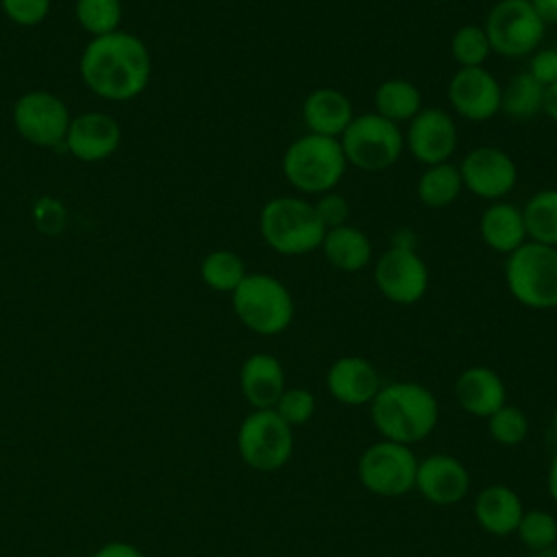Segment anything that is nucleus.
<instances>
[{
  "label": "nucleus",
  "instance_id": "1",
  "mask_svg": "<svg viewBox=\"0 0 557 557\" xmlns=\"http://www.w3.org/2000/svg\"><path fill=\"white\" fill-rule=\"evenodd\" d=\"M81 78L96 96L126 102L137 98L152 72L146 44L133 33L115 30L94 37L81 54Z\"/></svg>",
  "mask_w": 557,
  "mask_h": 557
},
{
  "label": "nucleus",
  "instance_id": "2",
  "mask_svg": "<svg viewBox=\"0 0 557 557\" xmlns=\"http://www.w3.org/2000/svg\"><path fill=\"white\" fill-rule=\"evenodd\" d=\"M370 413L383 440L411 446L431 435L440 418V407L433 392L424 385L396 381L376 392Z\"/></svg>",
  "mask_w": 557,
  "mask_h": 557
},
{
  "label": "nucleus",
  "instance_id": "3",
  "mask_svg": "<svg viewBox=\"0 0 557 557\" xmlns=\"http://www.w3.org/2000/svg\"><path fill=\"white\" fill-rule=\"evenodd\" d=\"M261 239L283 257H300L320 248L326 228L313 202L300 196L270 198L259 213Z\"/></svg>",
  "mask_w": 557,
  "mask_h": 557
},
{
  "label": "nucleus",
  "instance_id": "4",
  "mask_svg": "<svg viewBox=\"0 0 557 557\" xmlns=\"http://www.w3.org/2000/svg\"><path fill=\"white\" fill-rule=\"evenodd\" d=\"M346 168L348 163L339 139L313 133L296 137L281 159L285 181L307 196H320L335 189L344 178Z\"/></svg>",
  "mask_w": 557,
  "mask_h": 557
},
{
  "label": "nucleus",
  "instance_id": "5",
  "mask_svg": "<svg viewBox=\"0 0 557 557\" xmlns=\"http://www.w3.org/2000/svg\"><path fill=\"white\" fill-rule=\"evenodd\" d=\"M231 302L237 320L257 335H278L294 320L292 292L272 274H246L233 289Z\"/></svg>",
  "mask_w": 557,
  "mask_h": 557
},
{
  "label": "nucleus",
  "instance_id": "6",
  "mask_svg": "<svg viewBox=\"0 0 557 557\" xmlns=\"http://www.w3.org/2000/svg\"><path fill=\"white\" fill-rule=\"evenodd\" d=\"M505 285L527 309H557V248L524 242L507 255Z\"/></svg>",
  "mask_w": 557,
  "mask_h": 557
},
{
  "label": "nucleus",
  "instance_id": "7",
  "mask_svg": "<svg viewBox=\"0 0 557 557\" xmlns=\"http://www.w3.org/2000/svg\"><path fill=\"white\" fill-rule=\"evenodd\" d=\"M339 146L348 165L361 172H383L392 168L405 150V133L398 124L374 111L359 113L339 135Z\"/></svg>",
  "mask_w": 557,
  "mask_h": 557
},
{
  "label": "nucleus",
  "instance_id": "8",
  "mask_svg": "<svg viewBox=\"0 0 557 557\" xmlns=\"http://www.w3.org/2000/svg\"><path fill=\"white\" fill-rule=\"evenodd\" d=\"M294 450L292 426L274 409H252L237 429V453L257 472L283 468Z\"/></svg>",
  "mask_w": 557,
  "mask_h": 557
},
{
  "label": "nucleus",
  "instance_id": "9",
  "mask_svg": "<svg viewBox=\"0 0 557 557\" xmlns=\"http://www.w3.org/2000/svg\"><path fill=\"white\" fill-rule=\"evenodd\" d=\"M483 30L492 52L520 59L531 57L540 48L546 26L529 0H498L487 11Z\"/></svg>",
  "mask_w": 557,
  "mask_h": 557
},
{
  "label": "nucleus",
  "instance_id": "10",
  "mask_svg": "<svg viewBox=\"0 0 557 557\" xmlns=\"http://www.w3.org/2000/svg\"><path fill=\"white\" fill-rule=\"evenodd\" d=\"M416 468L418 459L411 453V446L389 440L370 444L357 461L361 485L368 492L385 498H396L413 490Z\"/></svg>",
  "mask_w": 557,
  "mask_h": 557
},
{
  "label": "nucleus",
  "instance_id": "11",
  "mask_svg": "<svg viewBox=\"0 0 557 557\" xmlns=\"http://www.w3.org/2000/svg\"><path fill=\"white\" fill-rule=\"evenodd\" d=\"M70 111L52 91L33 89L22 94L13 104L15 131L30 144L54 148L65 141L70 128Z\"/></svg>",
  "mask_w": 557,
  "mask_h": 557
},
{
  "label": "nucleus",
  "instance_id": "12",
  "mask_svg": "<svg viewBox=\"0 0 557 557\" xmlns=\"http://www.w3.org/2000/svg\"><path fill=\"white\" fill-rule=\"evenodd\" d=\"M463 189L483 200H500L513 191L518 183V165L513 157L496 146H476L468 150L457 165Z\"/></svg>",
  "mask_w": 557,
  "mask_h": 557
},
{
  "label": "nucleus",
  "instance_id": "13",
  "mask_svg": "<svg viewBox=\"0 0 557 557\" xmlns=\"http://www.w3.org/2000/svg\"><path fill=\"white\" fill-rule=\"evenodd\" d=\"M374 285L394 305H416L429 289V268L418 250L387 248L374 263Z\"/></svg>",
  "mask_w": 557,
  "mask_h": 557
},
{
  "label": "nucleus",
  "instance_id": "14",
  "mask_svg": "<svg viewBox=\"0 0 557 557\" xmlns=\"http://www.w3.org/2000/svg\"><path fill=\"white\" fill-rule=\"evenodd\" d=\"M403 133L405 148L424 168L450 161L459 144L453 115L440 107H422L416 117L407 122V131Z\"/></svg>",
  "mask_w": 557,
  "mask_h": 557
},
{
  "label": "nucleus",
  "instance_id": "15",
  "mask_svg": "<svg viewBox=\"0 0 557 557\" xmlns=\"http://www.w3.org/2000/svg\"><path fill=\"white\" fill-rule=\"evenodd\" d=\"M500 89L503 85L490 70L459 67L446 87L453 111L468 122H487L500 113Z\"/></svg>",
  "mask_w": 557,
  "mask_h": 557
},
{
  "label": "nucleus",
  "instance_id": "16",
  "mask_svg": "<svg viewBox=\"0 0 557 557\" xmlns=\"http://www.w3.org/2000/svg\"><path fill=\"white\" fill-rule=\"evenodd\" d=\"M122 141V128L115 117L102 111H87L70 120L65 148L85 163L109 159Z\"/></svg>",
  "mask_w": 557,
  "mask_h": 557
},
{
  "label": "nucleus",
  "instance_id": "17",
  "mask_svg": "<svg viewBox=\"0 0 557 557\" xmlns=\"http://www.w3.org/2000/svg\"><path fill=\"white\" fill-rule=\"evenodd\" d=\"M413 490L433 505H455L466 498L470 490V474L457 457L435 453L418 461Z\"/></svg>",
  "mask_w": 557,
  "mask_h": 557
},
{
  "label": "nucleus",
  "instance_id": "18",
  "mask_svg": "<svg viewBox=\"0 0 557 557\" xmlns=\"http://www.w3.org/2000/svg\"><path fill=\"white\" fill-rule=\"evenodd\" d=\"M326 389L342 405H368L381 389L376 368L359 355H344L329 366Z\"/></svg>",
  "mask_w": 557,
  "mask_h": 557
},
{
  "label": "nucleus",
  "instance_id": "19",
  "mask_svg": "<svg viewBox=\"0 0 557 557\" xmlns=\"http://www.w3.org/2000/svg\"><path fill=\"white\" fill-rule=\"evenodd\" d=\"M455 398L466 413L487 420L507 403V389L496 370L470 366L455 381Z\"/></svg>",
  "mask_w": 557,
  "mask_h": 557
},
{
  "label": "nucleus",
  "instance_id": "20",
  "mask_svg": "<svg viewBox=\"0 0 557 557\" xmlns=\"http://www.w3.org/2000/svg\"><path fill=\"white\" fill-rule=\"evenodd\" d=\"M283 363L270 352H252L239 368V389L252 409H274L285 392Z\"/></svg>",
  "mask_w": 557,
  "mask_h": 557
},
{
  "label": "nucleus",
  "instance_id": "21",
  "mask_svg": "<svg viewBox=\"0 0 557 557\" xmlns=\"http://www.w3.org/2000/svg\"><path fill=\"white\" fill-rule=\"evenodd\" d=\"M352 117V102L342 89L318 87L302 100V122L307 133L339 139Z\"/></svg>",
  "mask_w": 557,
  "mask_h": 557
},
{
  "label": "nucleus",
  "instance_id": "22",
  "mask_svg": "<svg viewBox=\"0 0 557 557\" xmlns=\"http://www.w3.org/2000/svg\"><path fill=\"white\" fill-rule=\"evenodd\" d=\"M522 513L524 507L520 496L505 483L485 485L474 498V518L479 527L498 537L516 533Z\"/></svg>",
  "mask_w": 557,
  "mask_h": 557
},
{
  "label": "nucleus",
  "instance_id": "23",
  "mask_svg": "<svg viewBox=\"0 0 557 557\" xmlns=\"http://www.w3.org/2000/svg\"><path fill=\"white\" fill-rule=\"evenodd\" d=\"M479 235L490 250L500 255L513 252L529 242L522 209L505 200L492 202L479 218Z\"/></svg>",
  "mask_w": 557,
  "mask_h": 557
},
{
  "label": "nucleus",
  "instance_id": "24",
  "mask_svg": "<svg viewBox=\"0 0 557 557\" xmlns=\"http://www.w3.org/2000/svg\"><path fill=\"white\" fill-rule=\"evenodd\" d=\"M320 250L329 265L346 274L359 272L372 261V242L368 233L352 224L326 228Z\"/></svg>",
  "mask_w": 557,
  "mask_h": 557
},
{
  "label": "nucleus",
  "instance_id": "25",
  "mask_svg": "<svg viewBox=\"0 0 557 557\" xmlns=\"http://www.w3.org/2000/svg\"><path fill=\"white\" fill-rule=\"evenodd\" d=\"M372 100H374V113H379L381 117L398 126L403 122L413 120L416 113L422 109L420 89L403 76L385 78L383 83H379Z\"/></svg>",
  "mask_w": 557,
  "mask_h": 557
},
{
  "label": "nucleus",
  "instance_id": "26",
  "mask_svg": "<svg viewBox=\"0 0 557 557\" xmlns=\"http://www.w3.org/2000/svg\"><path fill=\"white\" fill-rule=\"evenodd\" d=\"M463 189L459 168L450 161L426 165L416 183L418 200L429 209L450 207Z\"/></svg>",
  "mask_w": 557,
  "mask_h": 557
},
{
  "label": "nucleus",
  "instance_id": "27",
  "mask_svg": "<svg viewBox=\"0 0 557 557\" xmlns=\"http://www.w3.org/2000/svg\"><path fill=\"white\" fill-rule=\"evenodd\" d=\"M529 242L557 248V189L546 187L535 191L522 207Z\"/></svg>",
  "mask_w": 557,
  "mask_h": 557
},
{
  "label": "nucleus",
  "instance_id": "28",
  "mask_svg": "<svg viewBox=\"0 0 557 557\" xmlns=\"http://www.w3.org/2000/svg\"><path fill=\"white\" fill-rule=\"evenodd\" d=\"M544 85H540L529 72H520L509 78L500 89V113L511 120H531L542 113Z\"/></svg>",
  "mask_w": 557,
  "mask_h": 557
},
{
  "label": "nucleus",
  "instance_id": "29",
  "mask_svg": "<svg viewBox=\"0 0 557 557\" xmlns=\"http://www.w3.org/2000/svg\"><path fill=\"white\" fill-rule=\"evenodd\" d=\"M246 274L248 272H246L244 259L228 248L211 250L200 261L202 283L209 289L220 292V294H233V289L244 281Z\"/></svg>",
  "mask_w": 557,
  "mask_h": 557
},
{
  "label": "nucleus",
  "instance_id": "30",
  "mask_svg": "<svg viewBox=\"0 0 557 557\" xmlns=\"http://www.w3.org/2000/svg\"><path fill=\"white\" fill-rule=\"evenodd\" d=\"M492 54L487 35L479 24H463L450 37V57L459 67H481Z\"/></svg>",
  "mask_w": 557,
  "mask_h": 557
},
{
  "label": "nucleus",
  "instance_id": "31",
  "mask_svg": "<svg viewBox=\"0 0 557 557\" xmlns=\"http://www.w3.org/2000/svg\"><path fill=\"white\" fill-rule=\"evenodd\" d=\"M76 20L94 37L120 30L122 0H76Z\"/></svg>",
  "mask_w": 557,
  "mask_h": 557
},
{
  "label": "nucleus",
  "instance_id": "32",
  "mask_svg": "<svg viewBox=\"0 0 557 557\" xmlns=\"http://www.w3.org/2000/svg\"><path fill=\"white\" fill-rule=\"evenodd\" d=\"M516 535L531 550H548L557 542V518L546 509L524 511L516 527Z\"/></svg>",
  "mask_w": 557,
  "mask_h": 557
},
{
  "label": "nucleus",
  "instance_id": "33",
  "mask_svg": "<svg viewBox=\"0 0 557 557\" xmlns=\"http://www.w3.org/2000/svg\"><path fill=\"white\" fill-rule=\"evenodd\" d=\"M487 431L494 442L503 446H516L522 444L529 435V418L520 407L505 403L487 418Z\"/></svg>",
  "mask_w": 557,
  "mask_h": 557
},
{
  "label": "nucleus",
  "instance_id": "34",
  "mask_svg": "<svg viewBox=\"0 0 557 557\" xmlns=\"http://www.w3.org/2000/svg\"><path fill=\"white\" fill-rule=\"evenodd\" d=\"M274 411L294 429L307 424L315 413V396L305 387H285Z\"/></svg>",
  "mask_w": 557,
  "mask_h": 557
},
{
  "label": "nucleus",
  "instance_id": "35",
  "mask_svg": "<svg viewBox=\"0 0 557 557\" xmlns=\"http://www.w3.org/2000/svg\"><path fill=\"white\" fill-rule=\"evenodd\" d=\"M311 202H313V209L324 228H335V226L348 224L350 205H348L346 196H342L339 191H335V189L324 191V194L315 196V200H311Z\"/></svg>",
  "mask_w": 557,
  "mask_h": 557
},
{
  "label": "nucleus",
  "instance_id": "36",
  "mask_svg": "<svg viewBox=\"0 0 557 557\" xmlns=\"http://www.w3.org/2000/svg\"><path fill=\"white\" fill-rule=\"evenodd\" d=\"M7 17L20 26H37L50 11V0H0Z\"/></svg>",
  "mask_w": 557,
  "mask_h": 557
},
{
  "label": "nucleus",
  "instance_id": "37",
  "mask_svg": "<svg viewBox=\"0 0 557 557\" xmlns=\"http://www.w3.org/2000/svg\"><path fill=\"white\" fill-rule=\"evenodd\" d=\"M527 72L544 87L557 83V50L555 48H537L529 59Z\"/></svg>",
  "mask_w": 557,
  "mask_h": 557
},
{
  "label": "nucleus",
  "instance_id": "38",
  "mask_svg": "<svg viewBox=\"0 0 557 557\" xmlns=\"http://www.w3.org/2000/svg\"><path fill=\"white\" fill-rule=\"evenodd\" d=\"M91 557H146V555L137 546H133L128 542L113 540V542H107L100 548H96Z\"/></svg>",
  "mask_w": 557,
  "mask_h": 557
},
{
  "label": "nucleus",
  "instance_id": "39",
  "mask_svg": "<svg viewBox=\"0 0 557 557\" xmlns=\"http://www.w3.org/2000/svg\"><path fill=\"white\" fill-rule=\"evenodd\" d=\"M537 17L544 22V26L557 24V0H529Z\"/></svg>",
  "mask_w": 557,
  "mask_h": 557
},
{
  "label": "nucleus",
  "instance_id": "40",
  "mask_svg": "<svg viewBox=\"0 0 557 557\" xmlns=\"http://www.w3.org/2000/svg\"><path fill=\"white\" fill-rule=\"evenodd\" d=\"M389 248H398V250H418V235L411 228H398L392 233L389 239Z\"/></svg>",
  "mask_w": 557,
  "mask_h": 557
},
{
  "label": "nucleus",
  "instance_id": "41",
  "mask_svg": "<svg viewBox=\"0 0 557 557\" xmlns=\"http://www.w3.org/2000/svg\"><path fill=\"white\" fill-rule=\"evenodd\" d=\"M542 113H546L553 122H557V83L544 87V104Z\"/></svg>",
  "mask_w": 557,
  "mask_h": 557
},
{
  "label": "nucleus",
  "instance_id": "42",
  "mask_svg": "<svg viewBox=\"0 0 557 557\" xmlns=\"http://www.w3.org/2000/svg\"><path fill=\"white\" fill-rule=\"evenodd\" d=\"M548 494L557 503V453L553 455L550 468H548Z\"/></svg>",
  "mask_w": 557,
  "mask_h": 557
},
{
  "label": "nucleus",
  "instance_id": "43",
  "mask_svg": "<svg viewBox=\"0 0 557 557\" xmlns=\"http://www.w3.org/2000/svg\"><path fill=\"white\" fill-rule=\"evenodd\" d=\"M553 429H555V435H557V407H555V413H553Z\"/></svg>",
  "mask_w": 557,
  "mask_h": 557
},
{
  "label": "nucleus",
  "instance_id": "44",
  "mask_svg": "<svg viewBox=\"0 0 557 557\" xmlns=\"http://www.w3.org/2000/svg\"><path fill=\"white\" fill-rule=\"evenodd\" d=\"M435 2H455V0H435Z\"/></svg>",
  "mask_w": 557,
  "mask_h": 557
}]
</instances>
